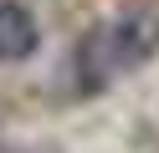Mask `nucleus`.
<instances>
[{
  "instance_id": "nucleus-2",
  "label": "nucleus",
  "mask_w": 159,
  "mask_h": 153,
  "mask_svg": "<svg viewBox=\"0 0 159 153\" xmlns=\"http://www.w3.org/2000/svg\"><path fill=\"white\" fill-rule=\"evenodd\" d=\"M36 15L26 5H0V61H21V56H31L36 51Z\"/></svg>"
},
{
  "instance_id": "nucleus-1",
  "label": "nucleus",
  "mask_w": 159,
  "mask_h": 153,
  "mask_svg": "<svg viewBox=\"0 0 159 153\" xmlns=\"http://www.w3.org/2000/svg\"><path fill=\"white\" fill-rule=\"evenodd\" d=\"M154 56H159V5H134L123 15L93 26L67 51L62 82L72 97H93V92H108L118 77L139 71Z\"/></svg>"
}]
</instances>
